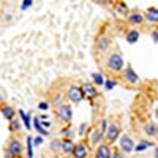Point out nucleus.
<instances>
[{"instance_id": "nucleus-2", "label": "nucleus", "mask_w": 158, "mask_h": 158, "mask_svg": "<svg viewBox=\"0 0 158 158\" xmlns=\"http://www.w3.org/2000/svg\"><path fill=\"white\" fill-rule=\"evenodd\" d=\"M54 115H56V118L60 123L71 125V120H73V108H71V104L63 103V104H60V106H56Z\"/></svg>"}, {"instance_id": "nucleus-31", "label": "nucleus", "mask_w": 158, "mask_h": 158, "mask_svg": "<svg viewBox=\"0 0 158 158\" xmlns=\"http://www.w3.org/2000/svg\"><path fill=\"white\" fill-rule=\"evenodd\" d=\"M123 155H125V153H122L118 149H114V150L111 152V156H109V158H123Z\"/></svg>"}, {"instance_id": "nucleus-25", "label": "nucleus", "mask_w": 158, "mask_h": 158, "mask_svg": "<svg viewBox=\"0 0 158 158\" xmlns=\"http://www.w3.org/2000/svg\"><path fill=\"white\" fill-rule=\"evenodd\" d=\"M33 138L29 136L27 138V158H33Z\"/></svg>"}, {"instance_id": "nucleus-9", "label": "nucleus", "mask_w": 158, "mask_h": 158, "mask_svg": "<svg viewBox=\"0 0 158 158\" xmlns=\"http://www.w3.org/2000/svg\"><path fill=\"white\" fill-rule=\"evenodd\" d=\"M5 150H8L13 156H18V155H22L24 146H22L21 139H18V138H11V139L8 141V144H6V149H5Z\"/></svg>"}, {"instance_id": "nucleus-35", "label": "nucleus", "mask_w": 158, "mask_h": 158, "mask_svg": "<svg viewBox=\"0 0 158 158\" xmlns=\"http://www.w3.org/2000/svg\"><path fill=\"white\" fill-rule=\"evenodd\" d=\"M152 41L153 43H158V29L156 30H152Z\"/></svg>"}, {"instance_id": "nucleus-29", "label": "nucleus", "mask_w": 158, "mask_h": 158, "mask_svg": "<svg viewBox=\"0 0 158 158\" xmlns=\"http://www.w3.org/2000/svg\"><path fill=\"white\" fill-rule=\"evenodd\" d=\"M115 85H117V82L114 81V79H106V81H104V85H103V87L106 89V90H112Z\"/></svg>"}, {"instance_id": "nucleus-22", "label": "nucleus", "mask_w": 158, "mask_h": 158, "mask_svg": "<svg viewBox=\"0 0 158 158\" xmlns=\"http://www.w3.org/2000/svg\"><path fill=\"white\" fill-rule=\"evenodd\" d=\"M90 77H92V82H94L95 85H104V76L100 73V71H95V73H92L90 74Z\"/></svg>"}, {"instance_id": "nucleus-23", "label": "nucleus", "mask_w": 158, "mask_h": 158, "mask_svg": "<svg viewBox=\"0 0 158 158\" xmlns=\"http://www.w3.org/2000/svg\"><path fill=\"white\" fill-rule=\"evenodd\" d=\"M60 133H62V139H73L74 136V131L70 125H65V128H62Z\"/></svg>"}, {"instance_id": "nucleus-1", "label": "nucleus", "mask_w": 158, "mask_h": 158, "mask_svg": "<svg viewBox=\"0 0 158 158\" xmlns=\"http://www.w3.org/2000/svg\"><path fill=\"white\" fill-rule=\"evenodd\" d=\"M104 67L109 73H114V74H120L125 68V62H123V57L118 54V52H111V54L106 57V62H104Z\"/></svg>"}, {"instance_id": "nucleus-18", "label": "nucleus", "mask_w": 158, "mask_h": 158, "mask_svg": "<svg viewBox=\"0 0 158 158\" xmlns=\"http://www.w3.org/2000/svg\"><path fill=\"white\" fill-rule=\"evenodd\" d=\"M152 146H155V144H153L152 141H146V139H142V141H139V142L136 144V146H135V152L141 153V152H144V150L150 149Z\"/></svg>"}, {"instance_id": "nucleus-38", "label": "nucleus", "mask_w": 158, "mask_h": 158, "mask_svg": "<svg viewBox=\"0 0 158 158\" xmlns=\"http://www.w3.org/2000/svg\"><path fill=\"white\" fill-rule=\"evenodd\" d=\"M95 2H97V3H103V5H104V3L108 2V0H95Z\"/></svg>"}, {"instance_id": "nucleus-16", "label": "nucleus", "mask_w": 158, "mask_h": 158, "mask_svg": "<svg viewBox=\"0 0 158 158\" xmlns=\"http://www.w3.org/2000/svg\"><path fill=\"white\" fill-rule=\"evenodd\" d=\"M76 144L73 142V139H62V153L63 155H70L73 153Z\"/></svg>"}, {"instance_id": "nucleus-28", "label": "nucleus", "mask_w": 158, "mask_h": 158, "mask_svg": "<svg viewBox=\"0 0 158 158\" xmlns=\"http://www.w3.org/2000/svg\"><path fill=\"white\" fill-rule=\"evenodd\" d=\"M115 10H118L122 15H128V6L123 2H115Z\"/></svg>"}, {"instance_id": "nucleus-34", "label": "nucleus", "mask_w": 158, "mask_h": 158, "mask_svg": "<svg viewBox=\"0 0 158 158\" xmlns=\"http://www.w3.org/2000/svg\"><path fill=\"white\" fill-rule=\"evenodd\" d=\"M52 104H54V106H60V104H63V98H62V95H57L56 100L52 101Z\"/></svg>"}, {"instance_id": "nucleus-26", "label": "nucleus", "mask_w": 158, "mask_h": 158, "mask_svg": "<svg viewBox=\"0 0 158 158\" xmlns=\"http://www.w3.org/2000/svg\"><path fill=\"white\" fill-rule=\"evenodd\" d=\"M10 131H13V133H18L19 128H21V123L19 120H16V118H13V120H10V125H8Z\"/></svg>"}, {"instance_id": "nucleus-40", "label": "nucleus", "mask_w": 158, "mask_h": 158, "mask_svg": "<svg viewBox=\"0 0 158 158\" xmlns=\"http://www.w3.org/2000/svg\"><path fill=\"white\" fill-rule=\"evenodd\" d=\"M2 103H3V97H2V95H0V104H2Z\"/></svg>"}, {"instance_id": "nucleus-13", "label": "nucleus", "mask_w": 158, "mask_h": 158, "mask_svg": "<svg viewBox=\"0 0 158 158\" xmlns=\"http://www.w3.org/2000/svg\"><path fill=\"white\" fill-rule=\"evenodd\" d=\"M0 112H2V115L6 118L8 122L13 120V118H15V115H16V109L13 108L11 104H5V103L0 104Z\"/></svg>"}, {"instance_id": "nucleus-32", "label": "nucleus", "mask_w": 158, "mask_h": 158, "mask_svg": "<svg viewBox=\"0 0 158 158\" xmlns=\"http://www.w3.org/2000/svg\"><path fill=\"white\" fill-rule=\"evenodd\" d=\"M51 106H49V103H46V101H41V103H38V109L40 111H48Z\"/></svg>"}, {"instance_id": "nucleus-19", "label": "nucleus", "mask_w": 158, "mask_h": 158, "mask_svg": "<svg viewBox=\"0 0 158 158\" xmlns=\"http://www.w3.org/2000/svg\"><path fill=\"white\" fill-rule=\"evenodd\" d=\"M18 114L21 115V120H22V123L25 125V128H27V130H32V117H30V114L29 112H24L22 109H19L18 111Z\"/></svg>"}, {"instance_id": "nucleus-8", "label": "nucleus", "mask_w": 158, "mask_h": 158, "mask_svg": "<svg viewBox=\"0 0 158 158\" xmlns=\"http://www.w3.org/2000/svg\"><path fill=\"white\" fill-rule=\"evenodd\" d=\"M81 89H82L84 98H87L89 101H94L95 98L100 97V94H98V90H97V87H95L94 82H84V84L81 85Z\"/></svg>"}, {"instance_id": "nucleus-5", "label": "nucleus", "mask_w": 158, "mask_h": 158, "mask_svg": "<svg viewBox=\"0 0 158 158\" xmlns=\"http://www.w3.org/2000/svg\"><path fill=\"white\" fill-rule=\"evenodd\" d=\"M65 97H67V100H68L70 103H74V104L81 103V101L84 100V94H82L81 85H76V84L70 85L68 90H67V94H65Z\"/></svg>"}, {"instance_id": "nucleus-39", "label": "nucleus", "mask_w": 158, "mask_h": 158, "mask_svg": "<svg viewBox=\"0 0 158 158\" xmlns=\"http://www.w3.org/2000/svg\"><path fill=\"white\" fill-rule=\"evenodd\" d=\"M40 118H41V120H46L48 115H46V114H41V115H40Z\"/></svg>"}, {"instance_id": "nucleus-15", "label": "nucleus", "mask_w": 158, "mask_h": 158, "mask_svg": "<svg viewBox=\"0 0 158 158\" xmlns=\"http://www.w3.org/2000/svg\"><path fill=\"white\" fill-rule=\"evenodd\" d=\"M139 36H141V33H139V30H136V29H130V30H127V33H125V40H127L128 44L138 43V41H139Z\"/></svg>"}, {"instance_id": "nucleus-17", "label": "nucleus", "mask_w": 158, "mask_h": 158, "mask_svg": "<svg viewBox=\"0 0 158 158\" xmlns=\"http://www.w3.org/2000/svg\"><path fill=\"white\" fill-rule=\"evenodd\" d=\"M109 38L108 36H104V35H101V36H98V40H97V49L100 51V52H104V51H108L109 49Z\"/></svg>"}, {"instance_id": "nucleus-14", "label": "nucleus", "mask_w": 158, "mask_h": 158, "mask_svg": "<svg viewBox=\"0 0 158 158\" xmlns=\"http://www.w3.org/2000/svg\"><path fill=\"white\" fill-rule=\"evenodd\" d=\"M144 16H146V22L158 24V8H155V6L147 8L146 13H144Z\"/></svg>"}, {"instance_id": "nucleus-30", "label": "nucleus", "mask_w": 158, "mask_h": 158, "mask_svg": "<svg viewBox=\"0 0 158 158\" xmlns=\"http://www.w3.org/2000/svg\"><path fill=\"white\" fill-rule=\"evenodd\" d=\"M33 3V0H22V5H21V10L25 11V10H29Z\"/></svg>"}, {"instance_id": "nucleus-4", "label": "nucleus", "mask_w": 158, "mask_h": 158, "mask_svg": "<svg viewBox=\"0 0 158 158\" xmlns=\"http://www.w3.org/2000/svg\"><path fill=\"white\" fill-rule=\"evenodd\" d=\"M135 146L136 144L130 135H120V138H118V150L122 153L128 155L131 152H135Z\"/></svg>"}, {"instance_id": "nucleus-27", "label": "nucleus", "mask_w": 158, "mask_h": 158, "mask_svg": "<svg viewBox=\"0 0 158 158\" xmlns=\"http://www.w3.org/2000/svg\"><path fill=\"white\" fill-rule=\"evenodd\" d=\"M89 123L87 122H84V123H81L79 125V131H77V135L79 136H87V131H89Z\"/></svg>"}, {"instance_id": "nucleus-11", "label": "nucleus", "mask_w": 158, "mask_h": 158, "mask_svg": "<svg viewBox=\"0 0 158 158\" xmlns=\"http://www.w3.org/2000/svg\"><path fill=\"white\" fill-rule=\"evenodd\" d=\"M89 149L90 146H87L85 141H81V142H76L74 146V150H73V158H89Z\"/></svg>"}, {"instance_id": "nucleus-42", "label": "nucleus", "mask_w": 158, "mask_h": 158, "mask_svg": "<svg viewBox=\"0 0 158 158\" xmlns=\"http://www.w3.org/2000/svg\"><path fill=\"white\" fill-rule=\"evenodd\" d=\"M15 158H22V155H18V156H15Z\"/></svg>"}, {"instance_id": "nucleus-33", "label": "nucleus", "mask_w": 158, "mask_h": 158, "mask_svg": "<svg viewBox=\"0 0 158 158\" xmlns=\"http://www.w3.org/2000/svg\"><path fill=\"white\" fill-rule=\"evenodd\" d=\"M43 138H44V136H41V135L36 136V138H33V146H35V147L41 146V144H43Z\"/></svg>"}, {"instance_id": "nucleus-6", "label": "nucleus", "mask_w": 158, "mask_h": 158, "mask_svg": "<svg viewBox=\"0 0 158 158\" xmlns=\"http://www.w3.org/2000/svg\"><path fill=\"white\" fill-rule=\"evenodd\" d=\"M120 135H122V128H120V125H118L117 122L109 123V125H108V130H106V136H104V141L109 142L111 146H112L115 141H118Z\"/></svg>"}, {"instance_id": "nucleus-21", "label": "nucleus", "mask_w": 158, "mask_h": 158, "mask_svg": "<svg viewBox=\"0 0 158 158\" xmlns=\"http://www.w3.org/2000/svg\"><path fill=\"white\" fill-rule=\"evenodd\" d=\"M142 131H144V135H147L150 138H155L156 136V125L155 123H146L144 128H142Z\"/></svg>"}, {"instance_id": "nucleus-36", "label": "nucleus", "mask_w": 158, "mask_h": 158, "mask_svg": "<svg viewBox=\"0 0 158 158\" xmlns=\"http://www.w3.org/2000/svg\"><path fill=\"white\" fill-rule=\"evenodd\" d=\"M40 120H41V118H40ZM41 125L44 128H52V122H48V120H41Z\"/></svg>"}, {"instance_id": "nucleus-24", "label": "nucleus", "mask_w": 158, "mask_h": 158, "mask_svg": "<svg viewBox=\"0 0 158 158\" xmlns=\"http://www.w3.org/2000/svg\"><path fill=\"white\" fill-rule=\"evenodd\" d=\"M51 150L54 153H62V139H52L51 141Z\"/></svg>"}, {"instance_id": "nucleus-41", "label": "nucleus", "mask_w": 158, "mask_h": 158, "mask_svg": "<svg viewBox=\"0 0 158 158\" xmlns=\"http://www.w3.org/2000/svg\"><path fill=\"white\" fill-rule=\"evenodd\" d=\"M155 117L158 118V109H155Z\"/></svg>"}, {"instance_id": "nucleus-37", "label": "nucleus", "mask_w": 158, "mask_h": 158, "mask_svg": "<svg viewBox=\"0 0 158 158\" xmlns=\"http://www.w3.org/2000/svg\"><path fill=\"white\" fill-rule=\"evenodd\" d=\"M153 158H158V146H155L153 149Z\"/></svg>"}, {"instance_id": "nucleus-20", "label": "nucleus", "mask_w": 158, "mask_h": 158, "mask_svg": "<svg viewBox=\"0 0 158 158\" xmlns=\"http://www.w3.org/2000/svg\"><path fill=\"white\" fill-rule=\"evenodd\" d=\"M33 128H35L41 136H48V135H49V133H48V128H44V127L41 125V120H40V117H35V118H33Z\"/></svg>"}, {"instance_id": "nucleus-10", "label": "nucleus", "mask_w": 158, "mask_h": 158, "mask_svg": "<svg viewBox=\"0 0 158 158\" xmlns=\"http://www.w3.org/2000/svg\"><path fill=\"white\" fill-rule=\"evenodd\" d=\"M111 144L106 142V141H103L100 146L95 147V152H94V158H109L111 156Z\"/></svg>"}, {"instance_id": "nucleus-3", "label": "nucleus", "mask_w": 158, "mask_h": 158, "mask_svg": "<svg viewBox=\"0 0 158 158\" xmlns=\"http://www.w3.org/2000/svg\"><path fill=\"white\" fill-rule=\"evenodd\" d=\"M104 136H106V133H103V131L100 130V127H90L89 131H87L89 146L95 149L97 146H100V144L104 141Z\"/></svg>"}, {"instance_id": "nucleus-43", "label": "nucleus", "mask_w": 158, "mask_h": 158, "mask_svg": "<svg viewBox=\"0 0 158 158\" xmlns=\"http://www.w3.org/2000/svg\"><path fill=\"white\" fill-rule=\"evenodd\" d=\"M156 136H158V125H156Z\"/></svg>"}, {"instance_id": "nucleus-7", "label": "nucleus", "mask_w": 158, "mask_h": 158, "mask_svg": "<svg viewBox=\"0 0 158 158\" xmlns=\"http://www.w3.org/2000/svg\"><path fill=\"white\" fill-rule=\"evenodd\" d=\"M122 77H123L125 82H128V84H131V85H138V84L141 82V79H139L138 73L133 70V67H131V65H127V67L123 68Z\"/></svg>"}, {"instance_id": "nucleus-12", "label": "nucleus", "mask_w": 158, "mask_h": 158, "mask_svg": "<svg viewBox=\"0 0 158 158\" xmlns=\"http://www.w3.org/2000/svg\"><path fill=\"white\" fill-rule=\"evenodd\" d=\"M127 22L130 25H133V27H139V25H142L144 22H146V16L139 11H131L127 16Z\"/></svg>"}]
</instances>
